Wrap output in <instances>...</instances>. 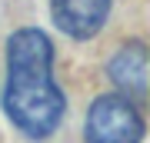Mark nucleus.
<instances>
[{"label":"nucleus","instance_id":"1","mask_svg":"<svg viewBox=\"0 0 150 143\" xmlns=\"http://www.w3.org/2000/svg\"><path fill=\"white\" fill-rule=\"evenodd\" d=\"M64 93L54 83V47L47 33L23 27L7 43L4 110L23 137L43 140L64 120Z\"/></svg>","mask_w":150,"mask_h":143},{"label":"nucleus","instance_id":"2","mask_svg":"<svg viewBox=\"0 0 150 143\" xmlns=\"http://www.w3.org/2000/svg\"><path fill=\"white\" fill-rule=\"evenodd\" d=\"M87 143H140L144 140V117L134 100L120 93L97 97L87 110Z\"/></svg>","mask_w":150,"mask_h":143},{"label":"nucleus","instance_id":"3","mask_svg":"<svg viewBox=\"0 0 150 143\" xmlns=\"http://www.w3.org/2000/svg\"><path fill=\"white\" fill-rule=\"evenodd\" d=\"M50 10H54V23L67 37L87 40L107 23L110 0H50Z\"/></svg>","mask_w":150,"mask_h":143},{"label":"nucleus","instance_id":"4","mask_svg":"<svg viewBox=\"0 0 150 143\" xmlns=\"http://www.w3.org/2000/svg\"><path fill=\"white\" fill-rule=\"evenodd\" d=\"M147 47L140 40H130L123 43V47L110 57L107 63V73L110 80L120 87V97H127V100H144L147 97Z\"/></svg>","mask_w":150,"mask_h":143}]
</instances>
